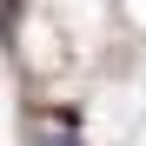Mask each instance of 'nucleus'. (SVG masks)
<instances>
[{
	"label": "nucleus",
	"mask_w": 146,
	"mask_h": 146,
	"mask_svg": "<svg viewBox=\"0 0 146 146\" xmlns=\"http://www.w3.org/2000/svg\"><path fill=\"white\" fill-rule=\"evenodd\" d=\"M13 13H20V0H0V33L13 40Z\"/></svg>",
	"instance_id": "nucleus-1"
},
{
	"label": "nucleus",
	"mask_w": 146,
	"mask_h": 146,
	"mask_svg": "<svg viewBox=\"0 0 146 146\" xmlns=\"http://www.w3.org/2000/svg\"><path fill=\"white\" fill-rule=\"evenodd\" d=\"M60 146H73V139H60Z\"/></svg>",
	"instance_id": "nucleus-2"
}]
</instances>
